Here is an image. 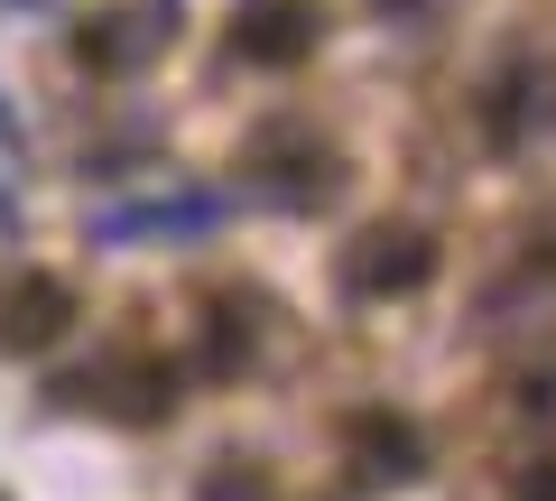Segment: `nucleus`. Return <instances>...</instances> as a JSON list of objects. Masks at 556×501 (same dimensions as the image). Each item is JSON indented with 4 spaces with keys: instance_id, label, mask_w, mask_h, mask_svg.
<instances>
[{
    "instance_id": "f03ea898",
    "label": "nucleus",
    "mask_w": 556,
    "mask_h": 501,
    "mask_svg": "<svg viewBox=\"0 0 556 501\" xmlns=\"http://www.w3.org/2000/svg\"><path fill=\"white\" fill-rule=\"evenodd\" d=\"M65 316H75V298H65V279H20V298H10V316H0V335L20 343H56L65 335Z\"/></svg>"
},
{
    "instance_id": "7ed1b4c3",
    "label": "nucleus",
    "mask_w": 556,
    "mask_h": 501,
    "mask_svg": "<svg viewBox=\"0 0 556 501\" xmlns=\"http://www.w3.org/2000/svg\"><path fill=\"white\" fill-rule=\"evenodd\" d=\"M306 38H316V0H251L241 10V47H260V57H298Z\"/></svg>"
},
{
    "instance_id": "39448f33",
    "label": "nucleus",
    "mask_w": 556,
    "mask_h": 501,
    "mask_svg": "<svg viewBox=\"0 0 556 501\" xmlns=\"http://www.w3.org/2000/svg\"><path fill=\"white\" fill-rule=\"evenodd\" d=\"M510 501H556V464H538V474H529V483H519V492H510Z\"/></svg>"
},
{
    "instance_id": "20e7f679",
    "label": "nucleus",
    "mask_w": 556,
    "mask_h": 501,
    "mask_svg": "<svg viewBox=\"0 0 556 501\" xmlns=\"http://www.w3.org/2000/svg\"><path fill=\"white\" fill-rule=\"evenodd\" d=\"M353 455H362V474H408V464H417V437H399L390 418H362V446H353Z\"/></svg>"
},
{
    "instance_id": "f257e3e1",
    "label": "nucleus",
    "mask_w": 556,
    "mask_h": 501,
    "mask_svg": "<svg viewBox=\"0 0 556 501\" xmlns=\"http://www.w3.org/2000/svg\"><path fill=\"white\" fill-rule=\"evenodd\" d=\"M427 270H437V241L417 233V223H371V233L343 251V279H353L362 298H408V288H427Z\"/></svg>"
}]
</instances>
